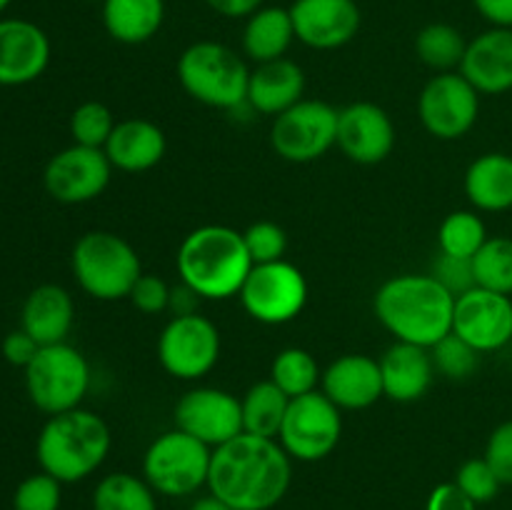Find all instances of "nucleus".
Wrapping results in <instances>:
<instances>
[{"label": "nucleus", "mask_w": 512, "mask_h": 510, "mask_svg": "<svg viewBox=\"0 0 512 510\" xmlns=\"http://www.w3.org/2000/svg\"><path fill=\"white\" fill-rule=\"evenodd\" d=\"M115 128V118L108 105L98 100L78 105L70 115V135L75 145H88V148H105L110 133Z\"/></svg>", "instance_id": "36"}, {"label": "nucleus", "mask_w": 512, "mask_h": 510, "mask_svg": "<svg viewBox=\"0 0 512 510\" xmlns=\"http://www.w3.org/2000/svg\"><path fill=\"white\" fill-rule=\"evenodd\" d=\"M425 510H478V505L455 483H443L430 493Z\"/></svg>", "instance_id": "44"}, {"label": "nucleus", "mask_w": 512, "mask_h": 510, "mask_svg": "<svg viewBox=\"0 0 512 510\" xmlns=\"http://www.w3.org/2000/svg\"><path fill=\"white\" fill-rule=\"evenodd\" d=\"M175 428L200 443L218 448L243 433V408L233 393L220 388H193L175 403Z\"/></svg>", "instance_id": "15"}, {"label": "nucleus", "mask_w": 512, "mask_h": 510, "mask_svg": "<svg viewBox=\"0 0 512 510\" xmlns=\"http://www.w3.org/2000/svg\"><path fill=\"white\" fill-rule=\"evenodd\" d=\"M293 480V458L275 438L240 433L213 448L208 490L235 510H273Z\"/></svg>", "instance_id": "1"}, {"label": "nucleus", "mask_w": 512, "mask_h": 510, "mask_svg": "<svg viewBox=\"0 0 512 510\" xmlns=\"http://www.w3.org/2000/svg\"><path fill=\"white\" fill-rule=\"evenodd\" d=\"M340 153L358 165H378L393 153L395 123L388 110L378 103L345 105L338 113V143Z\"/></svg>", "instance_id": "18"}, {"label": "nucleus", "mask_w": 512, "mask_h": 510, "mask_svg": "<svg viewBox=\"0 0 512 510\" xmlns=\"http://www.w3.org/2000/svg\"><path fill=\"white\" fill-rule=\"evenodd\" d=\"M295 40L313 50H338L358 35L363 13L355 0H293Z\"/></svg>", "instance_id": "17"}, {"label": "nucleus", "mask_w": 512, "mask_h": 510, "mask_svg": "<svg viewBox=\"0 0 512 510\" xmlns=\"http://www.w3.org/2000/svg\"><path fill=\"white\" fill-rule=\"evenodd\" d=\"M75 323V303L65 288L55 283L38 285L25 298L20 310V328L38 345L68 343Z\"/></svg>", "instance_id": "24"}, {"label": "nucleus", "mask_w": 512, "mask_h": 510, "mask_svg": "<svg viewBox=\"0 0 512 510\" xmlns=\"http://www.w3.org/2000/svg\"><path fill=\"white\" fill-rule=\"evenodd\" d=\"M13 3V0H0V13H5V10H8V5Z\"/></svg>", "instance_id": "49"}, {"label": "nucleus", "mask_w": 512, "mask_h": 510, "mask_svg": "<svg viewBox=\"0 0 512 510\" xmlns=\"http://www.w3.org/2000/svg\"><path fill=\"white\" fill-rule=\"evenodd\" d=\"M130 303L145 315L165 313L170 305V285L153 273H143L128 295Z\"/></svg>", "instance_id": "41"}, {"label": "nucleus", "mask_w": 512, "mask_h": 510, "mask_svg": "<svg viewBox=\"0 0 512 510\" xmlns=\"http://www.w3.org/2000/svg\"><path fill=\"white\" fill-rule=\"evenodd\" d=\"M373 308L380 325L395 340L433 348L453 330L455 295L430 273H403L380 285Z\"/></svg>", "instance_id": "2"}, {"label": "nucleus", "mask_w": 512, "mask_h": 510, "mask_svg": "<svg viewBox=\"0 0 512 510\" xmlns=\"http://www.w3.org/2000/svg\"><path fill=\"white\" fill-rule=\"evenodd\" d=\"M453 483L458 485V488L463 490L475 505H483V503H490V500H495L498 498L500 488H503V483H500V478L495 475V470L490 468L485 458L465 460V463L458 468V475H455Z\"/></svg>", "instance_id": "38"}, {"label": "nucleus", "mask_w": 512, "mask_h": 510, "mask_svg": "<svg viewBox=\"0 0 512 510\" xmlns=\"http://www.w3.org/2000/svg\"><path fill=\"white\" fill-rule=\"evenodd\" d=\"M430 355H433L435 373H440L448 380H468L480 368V355L483 353L450 330L445 338H440L430 348Z\"/></svg>", "instance_id": "35"}, {"label": "nucleus", "mask_w": 512, "mask_h": 510, "mask_svg": "<svg viewBox=\"0 0 512 510\" xmlns=\"http://www.w3.org/2000/svg\"><path fill=\"white\" fill-rule=\"evenodd\" d=\"M113 170L103 148L73 143L48 160L43 185L50 198L58 203L80 205L105 193Z\"/></svg>", "instance_id": "14"}, {"label": "nucleus", "mask_w": 512, "mask_h": 510, "mask_svg": "<svg viewBox=\"0 0 512 510\" xmlns=\"http://www.w3.org/2000/svg\"><path fill=\"white\" fill-rule=\"evenodd\" d=\"M430 275H433L450 295H455V298L465 295L468 290L478 288V283H475L473 258H458V255L440 253L438 258H435Z\"/></svg>", "instance_id": "40"}, {"label": "nucleus", "mask_w": 512, "mask_h": 510, "mask_svg": "<svg viewBox=\"0 0 512 510\" xmlns=\"http://www.w3.org/2000/svg\"><path fill=\"white\" fill-rule=\"evenodd\" d=\"M100 18L115 43L143 45L163 28L165 0H103Z\"/></svg>", "instance_id": "26"}, {"label": "nucleus", "mask_w": 512, "mask_h": 510, "mask_svg": "<svg viewBox=\"0 0 512 510\" xmlns=\"http://www.w3.org/2000/svg\"><path fill=\"white\" fill-rule=\"evenodd\" d=\"M293 40L295 28L290 10L280 5H263L245 18L240 43H243V53L258 65L285 58Z\"/></svg>", "instance_id": "27"}, {"label": "nucleus", "mask_w": 512, "mask_h": 510, "mask_svg": "<svg viewBox=\"0 0 512 510\" xmlns=\"http://www.w3.org/2000/svg\"><path fill=\"white\" fill-rule=\"evenodd\" d=\"M473 268L478 288L512 295V238L495 235L485 240L483 248L473 255Z\"/></svg>", "instance_id": "33"}, {"label": "nucleus", "mask_w": 512, "mask_h": 510, "mask_svg": "<svg viewBox=\"0 0 512 510\" xmlns=\"http://www.w3.org/2000/svg\"><path fill=\"white\" fill-rule=\"evenodd\" d=\"M340 435H343V410L323 390H313L308 395L290 398L278 443L293 460L318 463L338 448Z\"/></svg>", "instance_id": "9"}, {"label": "nucleus", "mask_w": 512, "mask_h": 510, "mask_svg": "<svg viewBox=\"0 0 512 510\" xmlns=\"http://www.w3.org/2000/svg\"><path fill=\"white\" fill-rule=\"evenodd\" d=\"M175 265L180 280L203 300H228L243 288L253 258L243 233L228 225H200L183 238Z\"/></svg>", "instance_id": "3"}, {"label": "nucleus", "mask_w": 512, "mask_h": 510, "mask_svg": "<svg viewBox=\"0 0 512 510\" xmlns=\"http://www.w3.org/2000/svg\"><path fill=\"white\" fill-rule=\"evenodd\" d=\"M198 300H203V298H200L193 288H188V285L180 280V285L170 288L168 310L173 315H193V313H198Z\"/></svg>", "instance_id": "47"}, {"label": "nucleus", "mask_w": 512, "mask_h": 510, "mask_svg": "<svg viewBox=\"0 0 512 510\" xmlns=\"http://www.w3.org/2000/svg\"><path fill=\"white\" fill-rule=\"evenodd\" d=\"M110 428L93 410L75 408L48 415L35 440L40 470L60 483H80L105 463L110 453Z\"/></svg>", "instance_id": "4"}, {"label": "nucleus", "mask_w": 512, "mask_h": 510, "mask_svg": "<svg viewBox=\"0 0 512 510\" xmlns=\"http://www.w3.org/2000/svg\"><path fill=\"white\" fill-rule=\"evenodd\" d=\"M338 113L325 100L303 98L275 115L270 145L288 163H313L338 143Z\"/></svg>", "instance_id": "11"}, {"label": "nucleus", "mask_w": 512, "mask_h": 510, "mask_svg": "<svg viewBox=\"0 0 512 510\" xmlns=\"http://www.w3.org/2000/svg\"><path fill=\"white\" fill-rule=\"evenodd\" d=\"M90 388V365L70 343L40 345L38 355L25 368V393L45 415L80 408Z\"/></svg>", "instance_id": "7"}, {"label": "nucleus", "mask_w": 512, "mask_h": 510, "mask_svg": "<svg viewBox=\"0 0 512 510\" xmlns=\"http://www.w3.org/2000/svg\"><path fill=\"white\" fill-rule=\"evenodd\" d=\"M320 378H323V370H320L313 353H308L305 348L280 350L275 355L273 365H270V380L288 398H298V395H308L318 390Z\"/></svg>", "instance_id": "32"}, {"label": "nucleus", "mask_w": 512, "mask_h": 510, "mask_svg": "<svg viewBox=\"0 0 512 510\" xmlns=\"http://www.w3.org/2000/svg\"><path fill=\"white\" fill-rule=\"evenodd\" d=\"M40 345L35 343L33 338H30L28 333H25L23 328L13 330V333H8L3 338V345H0V353H3V358L8 360L10 365H15V368H28L30 360L38 355Z\"/></svg>", "instance_id": "43"}, {"label": "nucleus", "mask_w": 512, "mask_h": 510, "mask_svg": "<svg viewBox=\"0 0 512 510\" xmlns=\"http://www.w3.org/2000/svg\"><path fill=\"white\" fill-rule=\"evenodd\" d=\"M190 510H235V508H230V505L225 503V500H220L218 495L208 493L203 495V498L195 500V503L190 505Z\"/></svg>", "instance_id": "48"}, {"label": "nucleus", "mask_w": 512, "mask_h": 510, "mask_svg": "<svg viewBox=\"0 0 512 510\" xmlns=\"http://www.w3.org/2000/svg\"><path fill=\"white\" fill-rule=\"evenodd\" d=\"M155 490L133 473H110L95 485L93 510H158Z\"/></svg>", "instance_id": "31"}, {"label": "nucleus", "mask_w": 512, "mask_h": 510, "mask_svg": "<svg viewBox=\"0 0 512 510\" xmlns=\"http://www.w3.org/2000/svg\"><path fill=\"white\" fill-rule=\"evenodd\" d=\"M465 48H468V40L450 23H428L415 35V53H418L420 63L433 68L435 73L460 70Z\"/></svg>", "instance_id": "30"}, {"label": "nucleus", "mask_w": 512, "mask_h": 510, "mask_svg": "<svg viewBox=\"0 0 512 510\" xmlns=\"http://www.w3.org/2000/svg\"><path fill=\"white\" fill-rule=\"evenodd\" d=\"M485 240H488V228L473 210H455L438 228L440 253L458 255V258H473Z\"/></svg>", "instance_id": "34"}, {"label": "nucleus", "mask_w": 512, "mask_h": 510, "mask_svg": "<svg viewBox=\"0 0 512 510\" xmlns=\"http://www.w3.org/2000/svg\"><path fill=\"white\" fill-rule=\"evenodd\" d=\"M243 240L250 258H253V265L283 260L285 250H288V235L273 220H258V223H253L248 230H243Z\"/></svg>", "instance_id": "39"}, {"label": "nucleus", "mask_w": 512, "mask_h": 510, "mask_svg": "<svg viewBox=\"0 0 512 510\" xmlns=\"http://www.w3.org/2000/svg\"><path fill=\"white\" fill-rule=\"evenodd\" d=\"M320 390L340 410H365L385 398L380 363L370 355L348 353L323 370Z\"/></svg>", "instance_id": "21"}, {"label": "nucleus", "mask_w": 512, "mask_h": 510, "mask_svg": "<svg viewBox=\"0 0 512 510\" xmlns=\"http://www.w3.org/2000/svg\"><path fill=\"white\" fill-rule=\"evenodd\" d=\"M80 3H103V0H80Z\"/></svg>", "instance_id": "50"}, {"label": "nucleus", "mask_w": 512, "mask_h": 510, "mask_svg": "<svg viewBox=\"0 0 512 510\" xmlns=\"http://www.w3.org/2000/svg\"><path fill=\"white\" fill-rule=\"evenodd\" d=\"M485 460L503 485H512V420H505L490 433L485 445Z\"/></svg>", "instance_id": "42"}, {"label": "nucleus", "mask_w": 512, "mask_h": 510, "mask_svg": "<svg viewBox=\"0 0 512 510\" xmlns=\"http://www.w3.org/2000/svg\"><path fill=\"white\" fill-rule=\"evenodd\" d=\"M50 38L38 23L0 18V85L18 88L38 80L50 65Z\"/></svg>", "instance_id": "19"}, {"label": "nucleus", "mask_w": 512, "mask_h": 510, "mask_svg": "<svg viewBox=\"0 0 512 510\" xmlns=\"http://www.w3.org/2000/svg\"><path fill=\"white\" fill-rule=\"evenodd\" d=\"M453 333L480 353H493L512 340V298L485 288H473L455 298Z\"/></svg>", "instance_id": "16"}, {"label": "nucleus", "mask_w": 512, "mask_h": 510, "mask_svg": "<svg viewBox=\"0 0 512 510\" xmlns=\"http://www.w3.org/2000/svg\"><path fill=\"white\" fill-rule=\"evenodd\" d=\"M70 268L80 290L103 303L128 298L143 275V265L133 245L110 230H90L80 235L73 245Z\"/></svg>", "instance_id": "6"}, {"label": "nucleus", "mask_w": 512, "mask_h": 510, "mask_svg": "<svg viewBox=\"0 0 512 510\" xmlns=\"http://www.w3.org/2000/svg\"><path fill=\"white\" fill-rule=\"evenodd\" d=\"M240 305L263 325H283L298 318L308 303V280L288 260L253 265L238 293Z\"/></svg>", "instance_id": "10"}, {"label": "nucleus", "mask_w": 512, "mask_h": 510, "mask_svg": "<svg viewBox=\"0 0 512 510\" xmlns=\"http://www.w3.org/2000/svg\"><path fill=\"white\" fill-rule=\"evenodd\" d=\"M178 80L198 103L218 110L248 105L250 68L230 45L218 40L190 43L178 58Z\"/></svg>", "instance_id": "5"}, {"label": "nucleus", "mask_w": 512, "mask_h": 510, "mask_svg": "<svg viewBox=\"0 0 512 510\" xmlns=\"http://www.w3.org/2000/svg\"><path fill=\"white\" fill-rule=\"evenodd\" d=\"M220 330L205 315H173L158 338V360L178 380H200L218 365Z\"/></svg>", "instance_id": "12"}, {"label": "nucleus", "mask_w": 512, "mask_h": 510, "mask_svg": "<svg viewBox=\"0 0 512 510\" xmlns=\"http://www.w3.org/2000/svg\"><path fill=\"white\" fill-rule=\"evenodd\" d=\"M380 373H383L385 398L395 403H415L430 390L435 378V365L430 348L395 340L380 355Z\"/></svg>", "instance_id": "22"}, {"label": "nucleus", "mask_w": 512, "mask_h": 510, "mask_svg": "<svg viewBox=\"0 0 512 510\" xmlns=\"http://www.w3.org/2000/svg\"><path fill=\"white\" fill-rule=\"evenodd\" d=\"M213 448L173 428L158 435L143 455V478L165 498H185L208 485Z\"/></svg>", "instance_id": "8"}, {"label": "nucleus", "mask_w": 512, "mask_h": 510, "mask_svg": "<svg viewBox=\"0 0 512 510\" xmlns=\"http://www.w3.org/2000/svg\"><path fill=\"white\" fill-rule=\"evenodd\" d=\"M103 150L113 168L123 173H145L165 158L168 140L153 120L128 118L115 123Z\"/></svg>", "instance_id": "23"}, {"label": "nucleus", "mask_w": 512, "mask_h": 510, "mask_svg": "<svg viewBox=\"0 0 512 510\" xmlns=\"http://www.w3.org/2000/svg\"><path fill=\"white\" fill-rule=\"evenodd\" d=\"M213 13L223 15V18H248L255 10L263 8L265 0H203Z\"/></svg>", "instance_id": "46"}, {"label": "nucleus", "mask_w": 512, "mask_h": 510, "mask_svg": "<svg viewBox=\"0 0 512 510\" xmlns=\"http://www.w3.org/2000/svg\"><path fill=\"white\" fill-rule=\"evenodd\" d=\"M465 195L485 213L512 208V155L485 153L465 170Z\"/></svg>", "instance_id": "28"}, {"label": "nucleus", "mask_w": 512, "mask_h": 510, "mask_svg": "<svg viewBox=\"0 0 512 510\" xmlns=\"http://www.w3.org/2000/svg\"><path fill=\"white\" fill-rule=\"evenodd\" d=\"M288 405L290 398L273 380L268 378L255 383L240 398V408H243V433L278 440L285 413H288Z\"/></svg>", "instance_id": "29"}, {"label": "nucleus", "mask_w": 512, "mask_h": 510, "mask_svg": "<svg viewBox=\"0 0 512 510\" xmlns=\"http://www.w3.org/2000/svg\"><path fill=\"white\" fill-rule=\"evenodd\" d=\"M460 73L480 95H503L512 90V28L490 25L468 40Z\"/></svg>", "instance_id": "20"}, {"label": "nucleus", "mask_w": 512, "mask_h": 510, "mask_svg": "<svg viewBox=\"0 0 512 510\" xmlns=\"http://www.w3.org/2000/svg\"><path fill=\"white\" fill-rule=\"evenodd\" d=\"M305 73L295 60L278 58L250 70L248 105L260 115H280L303 100Z\"/></svg>", "instance_id": "25"}, {"label": "nucleus", "mask_w": 512, "mask_h": 510, "mask_svg": "<svg viewBox=\"0 0 512 510\" xmlns=\"http://www.w3.org/2000/svg\"><path fill=\"white\" fill-rule=\"evenodd\" d=\"M473 5L495 28H512V0H473Z\"/></svg>", "instance_id": "45"}, {"label": "nucleus", "mask_w": 512, "mask_h": 510, "mask_svg": "<svg viewBox=\"0 0 512 510\" xmlns=\"http://www.w3.org/2000/svg\"><path fill=\"white\" fill-rule=\"evenodd\" d=\"M63 483L45 470L20 480L13 493V510H60Z\"/></svg>", "instance_id": "37"}, {"label": "nucleus", "mask_w": 512, "mask_h": 510, "mask_svg": "<svg viewBox=\"0 0 512 510\" xmlns=\"http://www.w3.org/2000/svg\"><path fill=\"white\" fill-rule=\"evenodd\" d=\"M423 128L438 140H458L473 130L480 115V93L460 70L438 73L425 83L418 98Z\"/></svg>", "instance_id": "13"}]
</instances>
